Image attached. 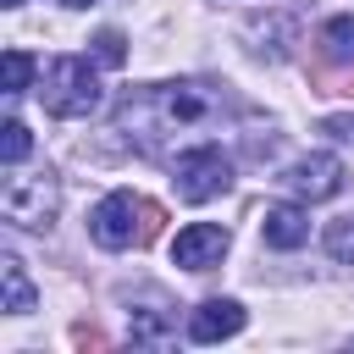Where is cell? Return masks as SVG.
<instances>
[{"mask_svg":"<svg viewBox=\"0 0 354 354\" xmlns=\"http://www.w3.org/2000/svg\"><path fill=\"white\" fill-rule=\"evenodd\" d=\"M0 72H6V94H22L33 83V55L28 50H6V66Z\"/></svg>","mask_w":354,"mask_h":354,"instance_id":"13","label":"cell"},{"mask_svg":"<svg viewBox=\"0 0 354 354\" xmlns=\"http://www.w3.org/2000/svg\"><path fill=\"white\" fill-rule=\"evenodd\" d=\"M138 210H144L138 194H127V188L105 194V199L94 205V216H88L94 243H100V249H127V243H138V232H133V216H138Z\"/></svg>","mask_w":354,"mask_h":354,"instance_id":"5","label":"cell"},{"mask_svg":"<svg viewBox=\"0 0 354 354\" xmlns=\"http://www.w3.org/2000/svg\"><path fill=\"white\" fill-rule=\"evenodd\" d=\"M160 221H166V216H160V205H144V210H138V243H149V238L160 232Z\"/></svg>","mask_w":354,"mask_h":354,"instance_id":"16","label":"cell"},{"mask_svg":"<svg viewBox=\"0 0 354 354\" xmlns=\"http://www.w3.org/2000/svg\"><path fill=\"white\" fill-rule=\"evenodd\" d=\"M260 232H266L271 249H299V243H310V216L299 205H266Z\"/></svg>","mask_w":354,"mask_h":354,"instance_id":"9","label":"cell"},{"mask_svg":"<svg viewBox=\"0 0 354 354\" xmlns=\"http://www.w3.org/2000/svg\"><path fill=\"white\" fill-rule=\"evenodd\" d=\"M232 332H243V304L238 299H205L188 315V343H221Z\"/></svg>","mask_w":354,"mask_h":354,"instance_id":"8","label":"cell"},{"mask_svg":"<svg viewBox=\"0 0 354 354\" xmlns=\"http://www.w3.org/2000/svg\"><path fill=\"white\" fill-rule=\"evenodd\" d=\"M28 149H33L28 127H22V122H6V127H0V155H6V166H22Z\"/></svg>","mask_w":354,"mask_h":354,"instance_id":"14","label":"cell"},{"mask_svg":"<svg viewBox=\"0 0 354 354\" xmlns=\"http://www.w3.org/2000/svg\"><path fill=\"white\" fill-rule=\"evenodd\" d=\"M315 50H321V61H354V17H332V22H321V33H315Z\"/></svg>","mask_w":354,"mask_h":354,"instance_id":"11","label":"cell"},{"mask_svg":"<svg viewBox=\"0 0 354 354\" xmlns=\"http://www.w3.org/2000/svg\"><path fill=\"white\" fill-rule=\"evenodd\" d=\"M94 55H100L105 66H122V61H127V39H122L116 28H100V33H94Z\"/></svg>","mask_w":354,"mask_h":354,"instance_id":"15","label":"cell"},{"mask_svg":"<svg viewBox=\"0 0 354 354\" xmlns=\"http://www.w3.org/2000/svg\"><path fill=\"white\" fill-rule=\"evenodd\" d=\"M299 199H332V194H343V160L337 155H326V149H315V155H304V160H293L288 166V177H282Z\"/></svg>","mask_w":354,"mask_h":354,"instance_id":"6","label":"cell"},{"mask_svg":"<svg viewBox=\"0 0 354 354\" xmlns=\"http://www.w3.org/2000/svg\"><path fill=\"white\" fill-rule=\"evenodd\" d=\"M171 188H177L183 205H205V199L232 188V160L216 144H194V149H183L171 160Z\"/></svg>","mask_w":354,"mask_h":354,"instance_id":"3","label":"cell"},{"mask_svg":"<svg viewBox=\"0 0 354 354\" xmlns=\"http://www.w3.org/2000/svg\"><path fill=\"white\" fill-rule=\"evenodd\" d=\"M133 315V326H127V337L133 343H144V348H166L171 343V315L155 304V310H127Z\"/></svg>","mask_w":354,"mask_h":354,"instance_id":"12","label":"cell"},{"mask_svg":"<svg viewBox=\"0 0 354 354\" xmlns=\"http://www.w3.org/2000/svg\"><path fill=\"white\" fill-rule=\"evenodd\" d=\"M343 94H354V72H348V83H343Z\"/></svg>","mask_w":354,"mask_h":354,"instance_id":"18","label":"cell"},{"mask_svg":"<svg viewBox=\"0 0 354 354\" xmlns=\"http://www.w3.org/2000/svg\"><path fill=\"white\" fill-rule=\"evenodd\" d=\"M100 77H94V66L83 61V55H61V61H50L44 66V83H39V105L50 111V116H61V122H77V116H94L100 111Z\"/></svg>","mask_w":354,"mask_h":354,"instance_id":"2","label":"cell"},{"mask_svg":"<svg viewBox=\"0 0 354 354\" xmlns=\"http://www.w3.org/2000/svg\"><path fill=\"white\" fill-rule=\"evenodd\" d=\"M6 6H22V0H6Z\"/></svg>","mask_w":354,"mask_h":354,"instance_id":"20","label":"cell"},{"mask_svg":"<svg viewBox=\"0 0 354 354\" xmlns=\"http://www.w3.org/2000/svg\"><path fill=\"white\" fill-rule=\"evenodd\" d=\"M66 6H94V0H66Z\"/></svg>","mask_w":354,"mask_h":354,"instance_id":"19","label":"cell"},{"mask_svg":"<svg viewBox=\"0 0 354 354\" xmlns=\"http://www.w3.org/2000/svg\"><path fill=\"white\" fill-rule=\"evenodd\" d=\"M0 288H6V310H11V315H28V310L39 304V293H33L28 271H22V260H17L11 249L0 254Z\"/></svg>","mask_w":354,"mask_h":354,"instance_id":"10","label":"cell"},{"mask_svg":"<svg viewBox=\"0 0 354 354\" xmlns=\"http://www.w3.org/2000/svg\"><path fill=\"white\" fill-rule=\"evenodd\" d=\"M227 111V94L210 83H149V88H127V100L116 105V127L149 155H171L177 133H199Z\"/></svg>","mask_w":354,"mask_h":354,"instance_id":"1","label":"cell"},{"mask_svg":"<svg viewBox=\"0 0 354 354\" xmlns=\"http://www.w3.org/2000/svg\"><path fill=\"white\" fill-rule=\"evenodd\" d=\"M326 133H337V138H354V116H326Z\"/></svg>","mask_w":354,"mask_h":354,"instance_id":"17","label":"cell"},{"mask_svg":"<svg viewBox=\"0 0 354 354\" xmlns=\"http://www.w3.org/2000/svg\"><path fill=\"white\" fill-rule=\"evenodd\" d=\"M227 227H216V221H194V227H183L177 232V243H171V260L183 266V271H210V266H221V254H227Z\"/></svg>","mask_w":354,"mask_h":354,"instance_id":"7","label":"cell"},{"mask_svg":"<svg viewBox=\"0 0 354 354\" xmlns=\"http://www.w3.org/2000/svg\"><path fill=\"white\" fill-rule=\"evenodd\" d=\"M0 210H6V221H17V227H50L55 210H61V188H55L50 171H39V177H6Z\"/></svg>","mask_w":354,"mask_h":354,"instance_id":"4","label":"cell"}]
</instances>
